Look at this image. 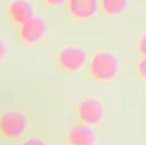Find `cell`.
I'll return each mask as SVG.
<instances>
[{"mask_svg":"<svg viewBox=\"0 0 146 145\" xmlns=\"http://www.w3.org/2000/svg\"><path fill=\"white\" fill-rule=\"evenodd\" d=\"M74 116L76 122L97 127L104 122L106 108L103 102L97 97H83L75 104Z\"/></svg>","mask_w":146,"mask_h":145,"instance_id":"277c9868","label":"cell"},{"mask_svg":"<svg viewBox=\"0 0 146 145\" xmlns=\"http://www.w3.org/2000/svg\"><path fill=\"white\" fill-rule=\"evenodd\" d=\"M19 145H50L44 139L36 138V136H29V138H24L21 140Z\"/></svg>","mask_w":146,"mask_h":145,"instance_id":"7c38bea8","label":"cell"},{"mask_svg":"<svg viewBox=\"0 0 146 145\" xmlns=\"http://www.w3.org/2000/svg\"><path fill=\"white\" fill-rule=\"evenodd\" d=\"M29 126V115L22 108L9 107L0 112V140L7 143L23 140Z\"/></svg>","mask_w":146,"mask_h":145,"instance_id":"7a4b0ae2","label":"cell"},{"mask_svg":"<svg viewBox=\"0 0 146 145\" xmlns=\"http://www.w3.org/2000/svg\"><path fill=\"white\" fill-rule=\"evenodd\" d=\"M99 136L94 126L75 122L69 127L65 136V145H97Z\"/></svg>","mask_w":146,"mask_h":145,"instance_id":"52a82bcc","label":"cell"},{"mask_svg":"<svg viewBox=\"0 0 146 145\" xmlns=\"http://www.w3.org/2000/svg\"><path fill=\"white\" fill-rule=\"evenodd\" d=\"M35 15H37V10L31 0H9L5 5V18L15 28Z\"/></svg>","mask_w":146,"mask_h":145,"instance_id":"8992f818","label":"cell"},{"mask_svg":"<svg viewBox=\"0 0 146 145\" xmlns=\"http://www.w3.org/2000/svg\"><path fill=\"white\" fill-rule=\"evenodd\" d=\"M135 54L137 57H146V32L141 33L133 45Z\"/></svg>","mask_w":146,"mask_h":145,"instance_id":"8fae6325","label":"cell"},{"mask_svg":"<svg viewBox=\"0 0 146 145\" xmlns=\"http://www.w3.org/2000/svg\"><path fill=\"white\" fill-rule=\"evenodd\" d=\"M89 54L85 47L76 43H67L61 46L55 55V65L60 74L72 76L85 69Z\"/></svg>","mask_w":146,"mask_h":145,"instance_id":"3957f363","label":"cell"},{"mask_svg":"<svg viewBox=\"0 0 146 145\" xmlns=\"http://www.w3.org/2000/svg\"><path fill=\"white\" fill-rule=\"evenodd\" d=\"M133 75L140 82L146 83V57H139L133 65Z\"/></svg>","mask_w":146,"mask_h":145,"instance_id":"30bf717a","label":"cell"},{"mask_svg":"<svg viewBox=\"0 0 146 145\" xmlns=\"http://www.w3.org/2000/svg\"><path fill=\"white\" fill-rule=\"evenodd\" d=\"M130 0H99V13L106 17H119L128 9Z\"/></svg>","mask_w":146,"mask_h":145,"instance_id":"9c48e42d","label":"cell"},{"mask_svg":"<svg viewBox=\"0 0 146 145\" xmlns=\"http://www.w3.org/2000/svg\"><path fill=\"white\" fill-rule=\"evenodd\" d=\"M141 145H146V140H144V141H142V143H141Z\"/></svg>","mask_w":146,"mask_h":145,"instance_id":"9a60e30c","label":"cell"},{"mask_svg":"<svg viewBox=\"0 0 146 145\" xmlns=\"http://www.w3.org/2000/svg\"><path fill=\"white\" fill-rule=\"evenodd\" d=\"M65 12L74 21H86L99 13V0H67Z\"/></svg>","mask_w":146,"mask_h":145,"instance_id":"ba28073f","label":"cell"},{"mask_svg":"<svg viewBox=\"0 0 146 145\" xmlns=\"http://www.w3.org/2000/svg\"><path fill=\"white\" fill-rule=\"evenodd\" d=\"M7 55H8V46L5 43V41L0 37V63L7 57Z\"/></svg>","mask_w":146,"mask_h":145,"instance_id":"5bb4252c","label":"cell"},{"mask_svg":"<svg viewBox=\"0 0 146 145\" xmlns=\"http://www.w3.org/2000/svg\"><path fill=\"white\" fill-rule=\"evenodd\" d=\"M48 24L41 15H35L32 19L15 28L17 41L22 46H35L47 36Z\"/></svg>","mask_w":146,"mask_h":145,"instance_id":"5b68a950","label":"cell"},{"mask_svg":"<svg viewBox=\"0 0 146 145\" xmlns=\"http://www.w3.org/2000/svg\"><path fill=\"white\" fill-rule=\"evenodd\" d=\"M85 72L88 79L95 84H112L121 76L122 63L116 52L111 50H97L89 56Z\"/></svg>","mask_w":146,"mask_h":145,"instance_id":"6da1fadb","label":"cell"},{"mask_svg":"<svg viewBox=\"0 0 146 145\" xmlns=\"http://www.w3.org/2000/svg\"><path fill=\"white\" fill-rule=\"evenodd\" d=\"M40 1L48 9H57V8L65 7L67 0H40Z\"/></svg>","mask_w":146,"mask_h":145,"instance_id":"4fadbf2b","label":"cell"}]
</instances>
